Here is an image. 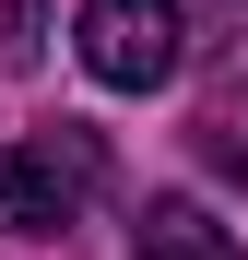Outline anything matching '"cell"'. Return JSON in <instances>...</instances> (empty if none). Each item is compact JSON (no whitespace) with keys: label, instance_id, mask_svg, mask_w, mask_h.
I'll list each match as a JSON object with an SVG mask.
<instances>
[{"label":"cell","instance_id":"cell-4","mask_svg":"<svg viewBox=\"0 0 248 260\" xmlns=\"http://www.w3.org/2000/svg\"><path fill=\"white\" fill-rule=\"evenodd\" d=\"M130 260H248L201 201H142V237H130Z\"/></svg>","mask_w":248,"mask_h":260},{"label":"cell","instance_id":"cell-3","mask_svg":"<svg viewBox=\"0 0 248 260\" xmlns=\"http://www.w3.org/2000/svg\"><path fill=\"white\" fill-rule=\"evenodd\" d=\"M201 154L248 178V0H213V95H201Z\"/></svg>","mask_w":248,"mask_h":260},{"label":"cell","instance_id":"cell-2","mask_svg":"<svg viewBox=\"0 0 248 260\" xmlns=\"http://www.w3.org/2000/svg\"><path fill=\"white\" fill-rule=\"evenodd\" d=\"M83 71L107 83V95H154L165 71L189 59V24H178V0H83Z\"/></svg>","mask_w":248,"mask_h":260},{"label":"cell","instance_id":"cell-5","mask_svg":"<svg viewBox=\"0 0 248 260\" xmlns=\"http://www.w3.org/2000/svg\"><path fill=\"white\" fill-rule=\"evenodd\" d=\"M0 59L12 71H48V0H0Z\"/></svg>","mask_w":248,"mask_h":260},{"label":"cell","instance_id":"cell-1","mask_svg":"<svg viewBox=\"0 0 248 260\" xmlns=\"http://www.w3.org/2000/svg\"><path fill=\"white\" fill-rule=\"evenodd\" d=\"M107 189V142L95 130H36V142H0V237H59L83 201Z\"/></svg>","mask_w":248,"mask_h":260}]
</instances>
